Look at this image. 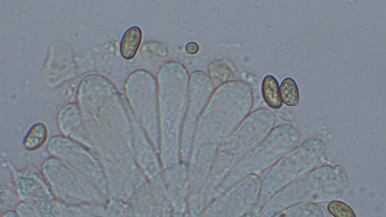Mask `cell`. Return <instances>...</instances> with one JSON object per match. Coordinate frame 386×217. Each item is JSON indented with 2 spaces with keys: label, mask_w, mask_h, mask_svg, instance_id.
Returning <instances> with one entry per match:
<instances>
[{
  "label": "cell",
  "mask_w": 386,
  "mask_h": 217,
  "mask_svg": "<svg viewBox=\"0 0 386 217\" xmlns=\"http://www.w3.org/2000/svg\"><path fill=\"white\" fill-rule=\"evenodd\" d=\"M190 73L182 63L168 62L157 75L160 124V159L163 169L179 161Z\"/></svg>",
  "instance_id": "6da1fadb"
},
{
  "label": "cell",
  "mask_w": 386,
  "mask_h": 217,
  "mask_svg": "<svg viewBox=\"0 0 386 217\" xmlns=\"http://www.w3.org/2000/svg\"><path fill=\"white\" fill-rule=\"evenodd\" d=\"M77 103L104 131L119 139L132 151L134 117L124 95L106 77L92 73L83 78Z\"/></svg>",
  "instance_id": "7a4b0ae2"
},
{
  "label": "cell",
  "mask_w": 386,
  "mask_h": 217,
  "mask_svg": "<svg viewBox=\"0 0 386 217\" xmlns=\"http://www.w3.org/2000/svg\"><path fill=\"white\" fill-rule=\"evenodd\" d=\"M254 103V92L247 83L236 80L219 85L206 107L199 144L224 143L252 114Z\"/></svg>",
  "instance_id": "3957f363"
},
{
  "label": "cell",
  "mask_w": 386,
  "mask_h": 217,
  "mask_svg": "<svg viewBox=\"0 0 386 217\" xmlns=\"http://www.w3.org/2000/svg\"><path fill=\"white\" fill-rule=\"evenodd\" d=\"M299 143L300 134L294 125L282 124L274 127L263 140L235 163L214 191L213 199L225 193L239 182L268 171Z\"/></svg>",
  "instance_id": "277c9868"
},
{
  "label": "cell",
  "mask_w": 386,
  "mask_h": 217,
  "mask_svg": "<svg viewBox=\"0 0 386 217\" xmlns=\"http://www.w3.org/2000/svg\"><path fill=\"white\" fill-rule=\"evenodd\" d=\"M346 186V175L340 169L316 168L273 197L257 212V217H270L295 205L332 202L344 193Z\"/></svg>",
  "instance_id": "5b68a950"
},
{
  "label": "cell",
  "mask_w": 386,
  "mask_h": 217,
  "mask_svg": "<svg viewBox=\"0 0 386 217\" xmlns=\"http://www.w3.org/2000/svg\"><path fill=\"white\" fill-rule=\"evenodd\" d=\"M277 116L267 108L256 109L247 116L236 131L221 144L211 170L204 197L211 201L214 191L235 163L276 127Z\"/></svg>",
  "instance_id": "8992f818"
},
{
  "label": "cell",
  "mask_w": 386,
  "mask_h": 217,
  "mask_svg": "<svg viewBox=\"0 0 386 217\" xmlns=\"http://www.w3.org/2000/svg\"><path fill=\"white\" fill-rule=\"evenodd\" d=\"M326 145L319 139H310L287 154L261 177L256 211L290 185L320 166L326 157Z\"/></svg>",
  "instance_id": "52a82bcc"
},
{
  "label": "cell",
  "mask_w": 386,
  "mask_h": 217,
  "mask_svg": "<svg viewBox=\"0 0 386 217\" xmlns=\"http://www.w3.org/2000/svg\"><path fill=\"white\" fill-rule=\"evenodd\" d=\"M124 92L135 119L159 155L160 124L157 78L145 69H137L127 77Z\"/></svg>",
  "instance_id": "ba28073f"
},
{
  "label": "cell",
  "mask_w": 386,
  "mask_h": 217,
  "mask_svg": "<svg viewBox=\"0 0 386 217\" xmlns=\"http://www.w3.org/2000/svg\"><path fill=\"white\" fill-rule=\"evenodd\" d=\"M42 173L55 196L68 205L103 204L107 195L88 177L54 157L47 159Z\"/></svg>",
  "instance_id": "9c48e42d"
},
{
  "label": "cell",
  "mask_w": 386,
  "mask_h": 217,
  "mask_svg": "<svg viewBox=\"0 0 386 217\" xmlns=\"http://www.w3.org/2000/svg\"><path fill=\"white\" fill-rule=\"evenodd\" d=\"M214 90V84L207 73L202 71H195L191 73L179 160L191 162L193 159L199 144L204 114Z\"/></svg>",
  "instance_id": "30bf717a"
},
{
  "label": "cell",
  "mask_w": 386,
  "mask_h": 217,
  "mask_svg": "<svg viewBox=\"0 0 386 217\" xmlns=\"http://www.w3.org/2000/svg\"><path fill=\"white\" fill-rule=\"evenodd\" d=\"M47 149L51 157L79 171L107 195L108 180L104 164L87 146L63 135H56L50 139Z\"/></svg>",
  "instance_id": "8fae6325"
},
{
  "label": "cell",
  "mask_w": 386,
  "mask_h": 217,
  "mask_svg": "<svg viewBox=\"0 0 386 217\" xmlns=\"http://www.w3.org/2000/svg\"><path fill=\"white\" fill-rule=\"evenodd\" d=\"M261 185V176L247 177L213 199L197 217H245L257 213Z\"/></svg>",
  "instance_id": "7c38bea8"
},
{
  "label": "cell",
  "mask_w": 386,
  "mask_h": 217,
  "mask_svg": "<svg viewBox=\"0 0 386 217\" xmlns=\"http://www.w3.org/2000/svg\"><path fill=\"white\" fill-rule=\"evenodd\" d=\"M77 71L73 49L65 42H56L50 47L42 71L48 88L56 89L71 80Z\"/></svg>",
  "instance_id": "4fadbf2b"
},
{
  "label": "cell",
  "mask_w": 386,
  "mask_h": 217,
  "mask_svg": "<svg viewBox=\"0 0 386 217\" xmlns=\"http://www.w3.org/2000/svg\"><path fill=\"white\" fill-rule=\"evenodd\" d=\"M132 153L137 166L144 176L157 183L163 178L160 156L134 118Z\"/></svg>",
  "instance_id": "5bb4252c"
},
{
  "label": "cell",
  "mask_w": 386,
  "mask_h": 217,
  "mask_svg": "<svg viewBox=\"0 0 386 217\" xmlns=\"http://www.w3.org/2000/svg\"><path fill=\"white\" fill-rule=\"evenodd\" d=\"M143 40V32L137 26L128 28L123 33L120 41L119 51L122 57L131 60L135 58L139 51Z\"/></svg>",
  "instance_id": "9a60e30c"
},
{
  "label": "cell",
  "mask_w": 386,
  "mask_h": 217,
  "mask_svg": "<svg viewBox=\"0 0 386 217\" xmlns=\"http://www.w3.org/2000/svg\"><path fill=\"white\" fill-rule=\"evenodd\" d=\"M49 140V129L46 124L37 123L33 125L26 133L22 145L28 152H35L44 146Z\"/></svg>",
  "instance_id": "2e32d148"
},
{
  "label": "cell",
  "mask_w": 386,
  "mask_h": 217,
  "mask_svg": "<svg viewBox=\"0 0 386 217\" xmlns=\"http://www.w3.org/2000/svg\"><path fill=\"white\" fill-rule=\"evenodd\" d=\"M263 98L268 107L272 110H280L283 106L281 96L280 85L272 75H267L263 78L261 84Z\"/></svg>",
  "instance_id": "e0dca14e"
},
{
  "label": "cell",
  "mask_w": 386,
  "mask_h": 217,
  "mask_svg": "<svg viewBox=\"0 0 386 217\" xmlns=\"http://www.w3.org/2000/svg\"><path fill=\"white\" fill-rule=\"evenodd\" d=\"M208 75L214 83H219L220 85L228 82L236 80V73L234 69L226 62L222 60L213 62L209 69Z\"/></svg>",
  "instance_id": "ac0fdd59"
},
{
  "label": "cell",
  "mask_w": 386,
  "mask_h": 217,
  "mask_svg": "<svg viewBox=\"0 0 386 217\" xmlns=\"http://www.w3.org/2000/svg\"><path fill=\"white\" fill-rule=\"evenodd\" d=\"M270 217H324L322 208L317 205H299L286 208Z\"/></svg>",
  "instance_id": "d6986e66"
},
{
  "label": "cell",
  "mask_w": 386,
  "mask_h": 217,
  "mask_svg": "<svg viewBox=\"0 0 386 217\" xmlns=\"http://www.w3.org/2000/svg\"><path fill=\"white\" fill-rule=\"evenodd\" d=\"M141 56L144 62L156 64L168 56V48L159 42H148L143 45Z\"/></svg>",
  "instance_id": "ffe728a7"
},
{
  "label": "cell",
  "mask_w": 386,
  "mask_h": 217,
  "mask_svg": "<svg viewBox=\"0 0 386 217\" xmlns=\"http://www.w3.org/2000/svg\"><path fill=\"white\" fill-rule=\"evenodd\" d=\"M281 96L283 103L289 107H295L299 103V90L296 81L287 77L280 85Z\"/></svg>",
  "instance_id": "44dd1931"
},
{
  "label": "cell",
  "mask_w": 386,
  "mask_h": 217,
  "mask_svg": "<svg viewBox=\"0 0 386 217\" xmlns=\"http://www.w3.org/2000/svg\"><path fill=\"white\" fill-rule=\"evenodd\" d=\"M328 211L334 217H357L347 204L339 201L331 202L328 205Z\"/></svg>",
  "instance_id": "7402d4cb"
},
{
  "label": "cell",
  "mask_w": 386,
  "mask_h": 217,
  "mask_svg": "<svg viewBox=\"0 0 386 217\" xmlns=\"http://www.w3.org/2000/svg\"><path fill=\"white\" fill-rule=\"evenodd\" d=\"M18 205V198H17L15 194L13 193L12 189L10 186L7 184H4L2 182V212H7L10 208Z\"/></svg>",
  "instance_id": "603a6c76"
},
{
  "label": "cell",
  "mask_w": 386,
  "mask_h": 217,
  "mask_svg": "<svg viewBox=\"0 0 386 217\" xmlns=\"http://www.w3.org/2000/svg\"><path fill=\"white\" fill-rule=\"evenodd\" d=\"M186 53L191 55H195L199 53L200 46L196 42H188L185 47Z\"/></svg>",
  "instance_id": "cb8c5ba5"
}]
</instances>
